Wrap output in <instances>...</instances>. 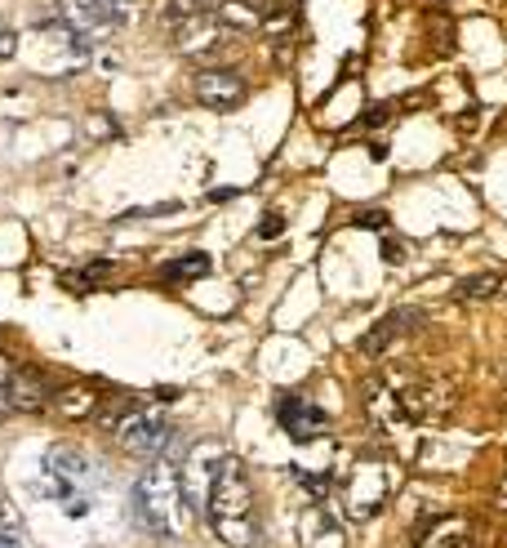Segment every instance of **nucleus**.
I'll return each instance as SVG.
<instances>
[{"label":"nucleus","mask_w":507,"mask_h":548,"mask_svg":"<svg viewBox=\"0 0 507 548\" xmlns=\"http://www.w3.org/2000/svg\"><path fill=\"white\" fill-rule=\"evenodd\" d=\"M281 227H285V219H281V215H267V219L258 223V236H281Z\"/></svg>","instance_id":"20"},{"label":"nucleus","mask_w":507,"mask_h":548,"mask_svg":"<svg viewBox=\"0 0 507 548\" xmlns=\"http://www.w3.org/2000/svg\"><path fill=\"white\" fill-rule=\"evenodd\" d=\"M9 380H14V361L0 352V401H5V388H9Z\"/></svg>","instance_id":"21"},{"label":"nucleus","mask_w":507,"mask_h":548,"mask_svg":"<svg viewBox=\"0 0 507 548\" xmlns=\"http://www.w3.org/2000/svg\"><path fill=\"white\" fill-rule=\"evenodd\" d=\"M0 526H9V499H5V486H0Z\"/></svg>","instance_id":"25"},{"label":"nucleus","mask_w":507,"mask_h":548,"mask_svg":"<svg viewBox=\"0 0 507 548\" xmlns=\"http://www.w3.org/2000/svg\"><path fill=\"white\" fill-rule=\"evenodd\" d=\"M387 116H392V108H387V103H383V108H369V111H365V125H383Z\"/></svg>","instance_id":"22"},{"label":"nucleus","mask_w":507,"mask_h":548,"mask_svg":"<svg viewBox=\"0 0 507 548\" xmlns=\"http://www.w3.org/2000/svg\"><path fill=\"white\" fill-rule=\"evenodd\" d=\"M276 419H281V428H285L294 441H311L316 433H325V428H330V415H325L320 406L303 401V397H281Z\"/></svg>","instance_id":"8"},{"label":"nucleus","mask_w":507,"mask_h":548,"mask_svg":"<svg viewBox=\"0 0 507 548\" xmlns=\"http://www.w3.org/2000/svg\"><path fill=\"white\" fill-rule=\"evenodd\" d=\"M192 94H196V103L214 111H232L245 103V81L236 76V72H227V67H205L192 76Z\"/></svg>","instance_id":"7"},{"label":"nucleus","mask_w":507,"mask_h":548,"mask_svg":"<svg viewBox=\"0 0 507 548\" xmlns=\"http://www.w3.org/2000/svg\"><path fill=\"white\" fill-rule=\"evenodd\" d=\"M0 548H23V540H18L9 526H0Z\"/></svg>","instance_id":"23"},{"label":"nucleus","mask_w":507,"mask_h":548,"mask_svg":"<svg viewBox=\"0 0 507 548\" xmlns=\"http://www.w3.org/2000/svg\"><path fill=\"white\" fill-rule=\"evenodd\" d=\"M299 544L303 548H348V531L334 513L325 508H307L299 517Z\"/></svg>","instance_id":"9"},{"label":"nucleus","mask_w":507,"mask_h":548,"mask_svg":"<svg viewBox=\"0 0 507 548\" xmlns=\"http://www.w3.org/2000/svg\"><path fill=\"white\" fill-rule=\"evenodd\" d=\"M360 227H387V215H360Z\"/></svg>","instance_id":"24"},{"label":"nucleus","mask_w":507,"mask_h":548,"mask_svg":"<svg viewBox=\"0 0 507 548\" xmlns=\"http://www.w3.org/2000/svg\"><path fill=\"white\" fill-rule=\"evenodd\" d=\"M111 437L125 455H139V459H160L169 446H174V428L169 419L156 410V406H129L116 424H111Z\"/></svg>","instance_id":"4"},{"label":"nucleus","mask_w":507,"mask_h":548,"mask_svg":"<svg viewBox=\"0 0 507 548\" xmlns=\"http://www.w3.org/2000/svg\"><path fill=\"white\" fill-rule=\"evenodd\" d=\"M427 548H472V535H467V526H463V522H445V531H441V535H432Z\"/></svg>","instance_id":"17"},{"label":"nucleus","mask_w":507,"mask_h":548,"mask_svg":"<svg viewBox=\"0 0 507 548\" xmlns=\"http://www.w3.org/2000/svg\"><path fill=\"white\" fill-rule=\"evenodd\" d=\"M383 255H387V264H406V245H401L397 236H387V241H383Z\"/></svg>","instance_id":"19"},{"label":"nucleus","mask_w":507,"mask_h":548,"mask_svg":"<svg viewBox=\"0 0 507 548\" xmlns=\"http://www.w3.org/2000/svg\"><path fill=\"white\" fill-rule=\"evenodd\" d=\"M499 285H503V276H499V273H481V276H467V281H458L454 294H458V299H490Z\"/></svg>","instance_id":"15"},{"label":"nucleus","mask_w":507,"mask_h":548,"mask_svg":"<svg viewBox=\"0 0 507 548\" xmlns=\"http://www.w3.org/2000/svg\"><path fill=\"white\" fill-rule=\"evenodd\" d=\"M205 273H209V255L192 250V255H183L178 264L165 268V281H192V276H205Z\"/></svg>","instance_id":"16"},{"label":"nucleus","mask_w":507,"mask_h":548,"mask_svg":"<svg viewBox=\"0 0 507 548\" xmlns=\"http://www.w3.org/2000/svg\"><path fill=\"white\" fill-rule=\"evenodd\" d=\"M499 504L507 508V477H503V486H499Z\"/></svg>","instance_id":"26"},{"label":"nucleus","mask_w":507,"mask_h":548,"mask_svg":"<svg viewBox=\"0 0 507 548\" xmlns=\"http://www.w3.org/2000/svg\"><path fill=\"white\" fill-rule=\"evenodd\" d=\"M223 455H227V450H223V446H214V441H205V446H192L187 464L178 468L187 508H205V499H209V486H214V477H218V464H223Z\"/></svg>","instance_id":"6"},{"label":"nucleus","mask_w":507,"mask_h":548,"mask_svg":"<svg viewBox=\"0 0 507 548\" xmlns=\"http://www.w3.org/2000/svg\"><path fill=\"white\" fill-rule=\"evenodd\" d=\"M5 406L9 410H23V415H36L50 406V388L41 380V370H18L14 366V380L5 388Z\"/></svg>","instance_id":"10"},{"label":"nucleus","mask_w":507,"mask_h":548,"mask_svg":"<svg viewBox=\"0 0 507 548\" xmlns=\"http://www.w3.org/2000/svg\"><path fill=\"white\" fill-rule=\"evenodd\" d=\"M418 322H423V312H418V308H397V312H387L383 322H374V326L360 334V352H365V357H378L383 348H392V343H397V334H401V330L418 326Z\"/></svg>","instance_id":"11"},{"label":"nucleus","mask_w":507,"mask_h":548,"mask_svg":"<svg viewBox=\"0 0 507 548\" xmlns=\"http://www.w3.org/2000/svg\"><path fill=\"white\" fill-rule=\"evenodd\" d=\"M50 410L58 415V419H90L94 410H99V392L94 388H85V384H72V388H62L58 397L50 401Z\"/></svg>","instance_id":"14"},{"label":"nucleus","mask_w":507,"mask_h":548,"mask_svg":"<svg viewBox=\"0 0 507 548\" xmlns=\"http://www.w3.org/2000/svg\"><path fill=\"white\" fill-rule=\"evenodd\" d=\"M387 495H392V468L383 459H374V455L356 459L352 473L343 477V513L352 522H369V517L383 513Z\"/></svg>","instance_id":"5"},{"label":"nucleus","mask_w":507,"mask_h":548,"mask_svg":"<svg viewBox=\"0 0 507 548\" xmlns=\"http://www.w3.org/2000/svg\"><path fill=\"white\" fill-rule=\"evenodd\" d=\"M14 54H18V32L0 18V58H14Z\"/></svg>","instance_id":"18"},{"label":"nucleus","mask_w":507,"mask_h":548,"mask_svg":"<svg viewBox=\"0 0 507 548\" xmlns=\"http://www.w3.org/2000/svg\"><path fill=\"white\" fill-rule=\"evenodd\" d=\"M272 9H276V0H218V5H214V18H218L223 27L254 32V27H263V23L272 18Z\"/></svg>","instance_id":"12"},{"label":"nucleus","mask_w":507,"mask_h":548,"mask_svg":"<svg viewBox=\"0 0 507 548\" xmlns=\"http://www.w3.org/2000/svg\"><path fill=\"white\" fill-rule=\"evenodd\" d=\"M205 517L214 526V535L227 548H254L258 544V522H254V486L250 473L236 455H223L218 477L205 499Z\"/></svg>","instance_id":"1"},{"label":"nucleus","mask_w":507,"mask_h":548,"mask_svg":"<svg viewBox=\"0 0 507 548\" xmlns=\"http://www.w3.org/2000/svg\"><path fill=\"white\" fill-rule=\"evenodd\" d=\"M183 508H187V499H183V477H178V468L160 455L148 464V473H139V482H134V513H139V522L160 535V540H169V535H178L183 531Z\"/></svg>","instance_id":"2"},{"label":"nucleus","mask_w":507,"mask_h":548,"mask_svg":"<svg viewBox=\"0 0 507 548\" xmlns=\"http://www.w3.org/2000/svg\"><path fill=\"white\" fill-rule=\"evenodd\" d=\"M94 482V459L76 446H53L45 450V486L67 508V517H85L90 513V486Z\"/></svg>","instance_id":"3"},{"label":"nucleus","mask_w":507,"mask_h":548,"mask_svg":"<svg viewBox=\"0 0 507 548\" xmlns=\"http://www.w3.org/2000/svg\"><path fill=\"white\" fill-rule=\"evenodd\" d=\"M445 406H450V392H445V384H432V380L414 384L401 401L409 419H436V415H445Z\"/></svg>","instance_id":"13"}]
</instances>
